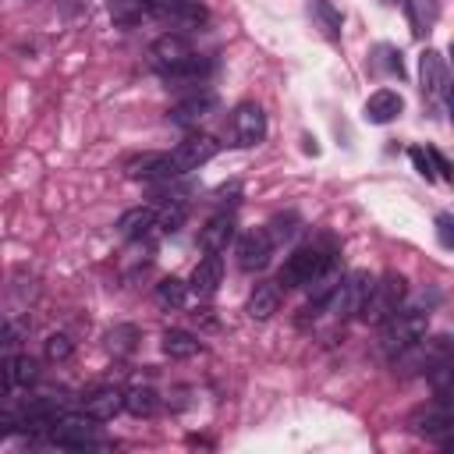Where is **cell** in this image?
I'll return each instance as SVG.
<instances>
[{
    "label": "cell",
    "instance_id": "2",
    "mask_svg": "<svg viewBox=\"0 0 454 454\" xmlns=\"http://www.w3.org/2000/svg\"><path fill=\"white\" fill-rule=\"evenodd\" d=\"M404 294H408V280L390 270V273H383L380 280H372V291H369V298H365V305H362L358 316H362L365 323L380 326L394 309L404 305Z\"/></svg>",
    "mask_w": 454,
    "mask_h": 454
},
{
    "label": "cell",
    "instance_id": "6",
    "mask_svg": "<svg viewBox=\"0 0 454 454\" xmlns=\"http://www.w3.org/2000/svg\"><path fill=\"white\" fill-rule=\"evenodd\" d=\"M419 85H422V96L426 99L447 103L450 74H447V60H443L440 50H422V57H419Z\"/></svg>",
    "mask_w": 454,
    "mask_h": 454
},
{
    "label": "cell",
    "instance_id": "14",
    "mask_svg": "<svg viewBox=\"0 0 454 454\" xmlns=\"http://www.w3.org/2000/svg\"><path fill=\"white\" fill-rule=\"evenodd\" d=\"M124 170H128V177H135V181H167V177H174L167 153H142V156H131V160L124 163Z\"/></svg>",
    "mask_w": 454,
    "mask_h": 454
},
{
    "label": "cell",
    "instance_id": "1",
    "mask_svg": "<svg viewBox=\"0 0 454 454\" xmlns=\"http://www.w3.org/2000/svg\"><path fill=\"white\" fill-rule=\"evenodd\" d=\"M429 326V312L422 305H401L394 309L383 323H380V348L387 358H397L404 348H411L415 340L426 337Z\"/></svg>",
    "mask_w": 454,
    "mask_h": 454
},
{
    "label": "cell",
    "instance_id": "4",
    "mask_svg": "<svg viewBox=\"0 0 454 454\" xmlns=\"http://www.w3.org/2000/svg\"><path fill=\"white\" fill-rule=\"evenodd\" d=\"M372 280L376 277L369 270H351L348 277H340L337 287H333V294H330V301H326V312H333L337 319L358 316L362 305H365V298H369V291H372Z\"/></svg>",
    "mask_w": 454,
    "mask_h": 454
},
{
    "label": "cell",
    "instance_id": "30",
    "mask_svg": "<svg viewBox=\"0 0 454 454\" xmlns=\"http://www.w3.org/2000/svg\"><path fill=\"white\" fill-rule=\"evenodd\" d=\"M294 223H298V216H291V213H287V216H273V223H270V231H266V234L273 238V245H277V241H287V238L298 231Z\"/></svg>",
    "mask_w": 454,
    "mask_h": 454
},
{
    "label": "cell",
    "instance_id": "7",
    "mask_svg": "<svg viewBox=\"0 0 454 454\" xmlns=\"http://www.w3.org/2000/svg\"><path fill=\"white\" fill-rule=\"evenodd\" d=\"M231 138H234V145H245V149H252V145H259L266 138V114H262L259 103H238L234 106Z\"/></svg>",
    "mask_w": 454,
    "mask_h": 454
},
{
    "label": "cell",
    "instance_id": "10",
    "mask_svg": "<svg viewBox=\"0 0 454 454\" xmlns=\"http://www.w3.org/2000/svg\"><path fill=\"white\" fill-rule=\"evenodd\" d=\"M450 422H454V419H450V397H447V394H436V401H433L429 408H422V411L411 419L415 433H422V436H433V440L447 436V433L454 429Z\"/></svg>",
    "mask_w": 454,
    "mask_h": 454
},
{
    "label": "cell",
    "instance_id": "26",
    "mask_svg": "<svg viewBox=\"0 0 454 454\" xmlns=\"http://www.w3.org/2000/svg\"><path fill=\"white\" fill-rule=\"evenodd\" d=\"M436 153H440V149H433V145H411V149H408L411 167H415L426 181H436Z\"/></svg>",
    "mask_w": 454,
    "mask_h": 454
},
{
    "label": "cell",
    "instance_id": "16",
    "mask_svg": "<svg viewBox=\"0 0 454 454\" xmlns=\"http://www.w3.org/2000/svg\"><path fill=\"white\" fill-rule=\"evenodd\" d=\"M121 408H124V394L114 390V387H99V390H92V394L82 401V411H85L92 422H110Z\"/></svg>",
    "mask_w": 454,
    "mask_h": 454
},
{
    "label": "cell",
    "instance_id": "17",
    "mask_svg": "<svg viewBox=\"0 0 454 454\" xmlns=\"http://www.w3.org/2000/svg\"><path fill=\"white\" fill-rule=\"evenodd\" d=\"M234 216L231 213H216V216H209L206 220V227L199 231V245L206 248V252H223L231 241H234Z\"/></svg>",
    "mask_w": 454,
    "mask_h": 454
},
{
    "label": "cell",
    "instance_id": "22",
    "mask_svg": "<svg viewBox=\"0 0 454 454\" xmlns=\"http://www.w3.org/2000/svg\"><path fill=\"white\" fill-rule=\"evenodd\" d=\"M404 11H408V21H411V32L429 35V28L436 21V0H404Z\"/></svg>",
    "mask_w": 454,
    "mask_h": 454
},
{
    "label": "cell",
    "instance_id": "25",
    "mask_svg": "<svg viewBox=\"0 0 454 454\" xmlns=\"http://www.w3.org/2000/svg\"><path fill=\"white\" fill-rule=\"evenodd\" d=\"M184 216H188V209H184V202H177V199H170L163 209H156V223L153 227H160L163 234H174L181 223H184Z\"/></svg>",
    "mask_w": 454,
    "mask_h": 454
},
{
    "label": "cell",
    "instance_id": "11",
    "mask_svg": "<svg viewBox=\"0 0 454 454\" xmlns=\"http://www.w3.org/2000/svg\"><path fill=\"white\" fill-rule=\"evenodd\" d=\"M213 106H216V96L213 92H192V96H184V99H177L174 106H170V121L174 124H181V128H192V124H199V121H206L209 114H213Z\"/></svg>",
    "mask_w": 454,
    "mask_h": 454
},
{
    "label": "cell",
    "instance_id": "21",
    "mask_svg": "<svg viewBox=\"0 0 454 454\" xmlns=\"http://www.w3.org/2000/svg\"><path fill=\"white\" fill-rule=\"evenodd\" d=\"M160 408V394L153 387H131L124 390V411H131L135 419H149Z\"/></svg>",
    "mask_w": 454,
    "mask_h": 454
},
{
    "label": "cell",
    "instance_id": "28",
    "mask_svg": "<svg viewBox=\"0 0 454 454\" xmlns=\"http://www.w3.org/2000/svg\"><path fill=\"white\" fill-rule=\"evenodd\" d=\"M135 337H138V330L135 326H114L110 330V351H117V355H128L131 348H135Z\"/></svg>",
    "mask_w": 454,
    "mask_h": 454
},
{
    "label": "cell",
    "instance_id": "9",
    "mask_svg": "<svg viewBox=\"0 0 454 454\" xmlns=\"http://www.w3.org/2000/svg\"><path fill=\"white\" fill-rule=\"evenodd\" d=\"M50 440L57 447H67V450H85V447H96L99 436H96V426L92 419H57L53 429H50Z\"/></svg>",
    "mask_w": 454,
    "mask_h": 454
},
{
    "label": "cell",
    "instance_id": "19",
    "mask_svg": "<svg viewBox=\"0 0 454 454\" xmlns=\"http://www.w3.org/2000/svg\"><path fill=\"white\" fill-rule=\"evenodd\" d=\"M277 309H280V284L277 280L255 284V291L248 294V316L252 319H270Z\"/></svg>",
    "mask_w": 454,
    "mask_h": 454
},
{
    "label": "cell",
    "instance_id": "27",
    "mask_svg": "<svg viewBox=\"0 0 454 454\" xmlns=\"http://www.w3.org/2000/svg\"><path fill=\"white\" fill-rule=\"evenodd\" d=\"M11 376H14L18 387H28V383L39 380V362L32 355H14L11 358Z\"/></svg>",
    "mask_w": 454,
    "mask_h": 454
},
{
    "label": "cell",
    "instance_id": "31",
    "mask_svg": "<svg viewBox=\"0 0 454 454\" xmlns=\"http://www.w3.org/2000/svg\"><path fill=\"white\" fill-rule=\"evenodd\" d=\"M436 238H440V248H454V216L450 213L436 216Z\"/></svg>",
    "mask_w": 454,
    "mask_h": 454
},
{
    "label": "cell",
    "instance_id": "8",
    "mask_svg": "<svg viewBox=\"0 0 454 454\" xmlns=\"http://www.w3.org/2000/svg\"><path fill=\"white\" fill-rule=\"evenodd\" d=\"M234 255H238V266H241V270H262V266H270L273 238L266 234V227H252V231H245V234L238 238Z\"/></svg>",
    "mask_w": 454,
    "mask_h": 454
},
{
    "label": "cell",
    "instance_id": "3",
    "mask_svg": "<svg viewBox=\"0 0 454 454\" xmlns=\"http://www.w3.org/2000/svg\"><path fill=\"white\" fill-rule=\"evenodd\" d=\"M326 266H333V255L326 248H319V245H305V248H298V252H291L284 259V266L277 273V284H284V287H305Z\"/></svg>",
    "mask_w": 454,
    "mask_h": 454
},
{
    "label": "cell",
    "instance_id": "5",
    "mask_svg": "<svg viewBox=\"0 0 454 454\" xmlns=\"http://www.w3.org/2000/svg\"><path fill=\"white\" fill-rule=\"evenodd\" d=\"M216 153H220V142H216L213 135H188L174 153H167V156H170V174H174V177L192 174V170H199L202 163H209Z\"/></svg>",
    "mask_w": 454,
    "mask_h": 454
},
{
    "label": "cell",
    "instance_id": "15",
    "mask_svg": "<svg viewBox=\"0 0 454 454\" xmlns=\"http://www.w3.org/2000/svg\"><path fill=\"white\" fill-rule=\"evenodd\" d=\"M305 11H309V18H312V28H316L323 39H330V43H337V39H340L344 14H340L330 0H305Z\"/></svg>",
    "mask_w": 454,
    "mask_h": 454
},
{
    "label": "cell",
    "instance_id": "12",
    "mask_svg": "<svg viewBox=\"0 0 454 454\" xmlns=\"http://www.w3.org/2000/svg\"><path fill=\"white\" fill-rule=\"evenodd\" d=\"M220 280H223V259H220V252H206V259L195 262L188 287H192L199 298H213L216 287H220Z\"/></svg>",
    "mask_w": 454,
    "mask_h": 454
},
{
    "label": "cell",
    "instance_id": "23",
    "mask_svg": "<svg viewBox=\"0 0 454 454\" xmlns=\"http://www.w3.org/2000/svg\"><path fill=\"white\" fill-rule=\"evenodd\" d=\"M372 67L380 71V74H390V78H404V60H401V50L397 46H387V43H380L376 50H372Z\"/></svg>",
    "mask_w": 454,
    "mask_h": 454
},
{
    "label": "cell",
    "instance_id": "18",
    "mask_svg": "<svg viewBox=\"0 0 454 454\" xmlns=\"http://www.w3.org/2000/svg\"><path fill=\"white\" fill-rule=\"evenodd\" d=\"M153 223H156V209L153 206H131V209H124L121 216H117V234L121 238H145L149 231H153Z\"/></svg>",
    "mask_w": 454,
    "mask_h": 454
},
{
    "label": "cell",
    "instance_id": "24",
    "mask_svg": "<svg viewBox=\"0 0 454 454\" xmlns=\"http://www.w3.org/2000/svg\"><path fill=\"white\" fill-rule=\"evenodd\" d=\"M184 298H188V284H184V280H177V277H163V280L156 284V301H160L163 309H181Z\"/></svg>",
    "mask_w": 454,
    "mask_h": 454
},
{
    "label": "cell",
    "instance_id": "29",
    "mask_svg": "<svg viewBox=\"0 0 454 454\" xmlns=\"http://www.w3.org/2000/svg\"><path fill=\"white\" fill-rule=\"evenodd\" d=\"M71 351H74V344H71L67 333H50L46 337V358L50 362H64V358H71Z\"/></svg>",
    "mask_w": 454,
    "mask_h": 454
},
{
    "label": "cell",
    "instance_id": "20",
    "mask_svg": "<svg viewBox=\"0 0 454 454\" xmlns=\"http://www.w3.org/2000/svg\"><path fill=\"white\" fill-rule=\"evenodd\" d=\"M160 348H163V355H170V358H192V355L202 351L199 337L188 333V330H167L163 340H160Z\"/></svg>",
    "mask_w": 454,
    "mask_h": 454
},
{
    "label": "cell",
    "instance_id": "33",
    "mask_svg": "<svg viewBox=\"0 0 454 454\" xmlns=\"http://www.w3.org/2000/svg\"><path fill=\"white\" fill-rule=\"evenodd\" d=\"M11 387H14V376H11V358H4V362H0V401L11 394Z\"/></svg>",
    "mask_w": 454,
    "mask_h": 454
},
{
    "label": "cell",
    "instance_id": "34",
    "mask_svg": "<svg viewBox=\"0 0 454 454\" xmlns=\"http://www.w3.org/2000/svg\"><path fill=\"white\" fill-rule=\"evenodd\" d=\"M4 333H7V319L0 316V340H4Z\"/></svg>",
    "mask_w": 454,
    "mask_h": 454
},
{
    "label": "cell",
    "instance_id": "13",
    "mask_svg": "<svg viewBox=\"0 0 454 454\" xmlns=\"http://www.w3.org/2000/svg\"><path fill=\"white\" fill-rule=\"evenodd\" d=\"M401 110H404L401 92H394V89H376V92L365 99L362 117H365L369 124H390L394 117H401Z\"/></svg>",
    "mask_w": 454,
    "mask_h": 454
},
{
    "label": "cell",
    "instance_id": "35",
    "mask_svg": "<svg viewBox=\"0 0 454 454\" xmlns=\"http://www.w3.org/2000/svg\"><path fill=\"white\" fill-rule=\"evenodd\" d=\"M387 4H397V0H387Z\"/></svg>",
    "mask_w": 454,
    "mask_h": 454
},
{
    "label": "cell",
    "instance_id": "32",
    "mask_svg": "<svg viewBox=\"0 0 454 454\" xmlns=\"http://www.w3.org/2000/svg\"><path fill=\"white\" fill-rule=\"evenodd\" d=\"M18 429H21V415L4 411V415H0V436H11V433H18Z\"/></svg>",
    "mask_w": 454,
    "mask_h": 454
}]
</instances>
